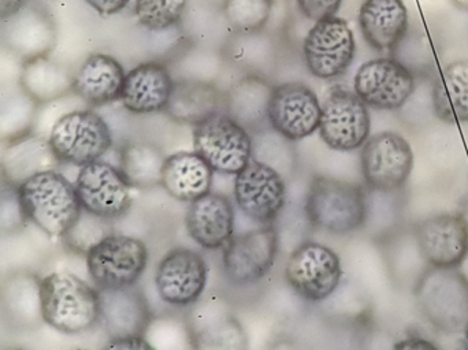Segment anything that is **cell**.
I'll use <instances>...</instances> for the list:
<instances>
[{"label":"cell","instance_id":"obj_9","mask_svg":"<svg viewBox=\"0 0 468 350\" xmlns=\"http://www.w3.org/2000/svg\"><path fill=\"white\" fill-rule=\"evenodd\" d=\"M286 281L308 302L329 299L340 285L343 270L335 250L316 242L300 245L285 269Z\"/></svg>","mask_w":468,"mask_h":350},{"label":"cell","instance_id":"obj_38","mask_svg":"<svg viewBox=\"0 0 468 350\" xmlns=\"http://www.w3.org/2000/svg\"><path fill=\"white\" fill-rule=\"evenodd\" d=\"M85 2L101 16H114L121 13L131 0H85Z\"/></svg>","mask_w":468,"mask_h":350},{"label":"cell","instance_id":"obj_23","mask_svg":"<svg viewBox=\"0 0 468 350\" xmlns=\"http://www.w3.org/2000/svg\"><path fill=\"white\" fill-rule=\"evenodd\" d=\"M125 76L115 58L98 52L84 60L73 77L71 90L90 106H104L120 101Z\"/></svg>","mask_w":468,"mask_h":350},{"label":"cell","instance_id":"obj_10","mask_svg":"<svg viewBox=\"0 0 468 350\" xmlns=\"http://www.w3.org/2000/svg\"><path fill=\"white\" fill-rule=\"evenodd\" d=\"M74 186L82 209L99 219L122 217L131 207L128 179L117 167L101 159L81 167Z\"/></svg>","mask_w":468,"mask_h":350},{"label":"cell","instance_id":"obj_41","mask_svg":"<svg viewBox=\"0 0 468 350\" xmlns=\"http://www.w3.org/2000/svg\"><path fill=\"white\" fill-rule=\"evenodd\" d=\"M396 349H436L434 344L429 341L422 340V338H410V340L403 341V343L395 345Z\"/></svg>","mask_w":468,"mask_h":350},{"label":"cell","instance_id":"obj_12","mask_svg":"<svg viewBox=\"0 0 468 350\" xmlns=\"http://www.w3.org/2000/svg\"><path fill=\"white\" fill-rule=\"evenodd\" d=\"M360 162L368 186L379 192H395L411 175L414 154L400 134L382 132L363 144Z\"/></svg>","mask_w":468,"mask_h":350},{"label":"cell","instance_id":"obj_43","mask_svg":"<svg viewBox=\"0 0 468 350\" xmlns=\"http://www.w3.org/2000/svg\"><path fill=\"white\" fill-rule=\"evenodd\" d=\"M288 2V0H272V3H274V5H280V3H286Z\"/></svg>","mask_w":468,"mask_h":350},{"label":"cell","instance_id":"obj_24","mask_svg":"<svg viewBox=\"0 0 468 350\" xmlns=\"http://www.w3.org/2000/svg\"><path fill=\"white\" fill-rule=\"evenodd\" d=\"M363 37L377 51H392L409 27V11L403 0H365L359 11Z\"/></svg>","mask_w":468,"mask_h":350},{"label":"cell","instance_id":"obj_30","mask_svg":"<svg viewBox=\"0 0 468 350\" xmlns=\"http://www.w3.org/2000/svg\"><path fill=\"white\" fill-rule=\"evenodd\" d=\"M219 92L214 85L202 81H181L173 87L166 111L177 122L197 125L218 111Z\"/></svg>","mask_w":468,"mask_h":350},{"label":"cell","instance_id":"obj_8","mask_svg":"<svg viewBox=\"0 0 468 350\" xmlns=\"http://www.w3.org/2000/svg\"><path fill=\"white\" fill-rule=\"evenodd\" d=\"M371 121L367 104L346 88L335 87L322 106L319 134L335 151H355L370 136Z\"/></svg>","mask_w":468,"mask_h":350},{"label":"cell","instance_id":"obj_7","mask_svg":"<svg viewBox=\"0 0 468 350\" xmlns=\"http://www.w3.org/2000/svg\"><path fill=\"white\" fill-rule=\"evenodd\" d=\"M355 52L356 43L348 22L335 16L316 21L303 43L308 71L324 81L344 76L354 62Z\"/></svg>","mask_w":468,"mask_h":350},{"label":"cell","instance_id":"obj_15","mask_svg":"<svg viewBox=\"0 0 468 350\" xmlns=\"http://www.w3.org/2000/svg\"><path fill=\"white\" fill-rule=\"evenodd\" d=\"M224 270L237 286L252 285L271 270L278 255V234L271 226L232 237L225 245Z\"/></svg>","mask_w":468,"mask_h":350},{"label":"cell","instance_id":"obj_6","mask_svg":"<svg viewBox=\"0 0 468 350\" xmlns=\"http://www.w3.org/2000/svg\"><path fill=\"white\" fill-rule=\"evenodd\" d=\"M195 153L221 175H236L250 159L252 142L244 128L229 115L214 112L194 128Z\"/></svg>","mask_w":468,"mask_h":350},{"label":"cell","instance_id":"obj_4","mask_svg":"<svg viewBox=\"0 0 468 350\" xmlns=\"http://www.w3.org/2000/svg\"><path fill=\"white\" fill-rule=\"evenodd\" d=\"M144 242L128 236H106L87 250V267L101 291H120L136 285L147 269Z\"/></svg>","mask_w":468,"mask_h":350},{"label":"cell","instance_id":"obj_19","mask_svg":"<svg viewBox=\"0 0 468 350\" xmlns=\"http://www.w3.org/2000/svg\"><path fill=\"white\" fill-rule=\"evenodd\" d=\"M189 237L205 249L225 247L234 233V209L227 196L206 193L191 201L186 217Z\"/></svg>","mask_w":468,"mask_h":350},{"label":"cell","instance_id":"obj_34","mask_svg":"<svg viewBox=\"0 0 468 350\" xmlns=\"http://www.w3.org/2000/svg\"><path fill=\"white\" fill-rule=\"evenodd\" d=\"M272 5V0H224L222 11L236 32L250 35L266 27Z\"/></svg>","mask_w":468,"mask_h":350},{"label":"cell","instance_id":"obj_37","mask_svg":"<svg viewBox=\"0 0 468 350\" xmlns=\"http://www.w3.org/2000/svg\"><path fill=\"white\" fill-rule=\"evenodd\" d=\"M343 5V0H297L299 10L311 21L335 16Z\"/></svg>","mask_w":468,"mask_h":350},{"label":"cell","instance_id":"obj_40","mask_svg":"<svg viewBox=\"0 0 468 350\" xmlns=\"http://www.w3.org/2000/svg\"><path fill=\"white\" fill-rule=\"evenodd\" d=\"M27 0H0V21L16 14Z\"/></svg>","mask_w":468,"mask_h":350},{"label":"cell","instance_id":"obj_1","mask_svg":"<svg viewBox=\"0 0 468 350\" xmlns=\"http://www.w3.org/2000/svg\"><path fill=\"white\" fill-rule=\"evenodd\" d=\"M18 196L27 219L52 239L68 236L81 217L76 186L54 170L22 181Z\"/></svg>","mask_w":468,"mask_h":350},{"label":"cell","instance_id":"obj_44","mask_svg":"<svg viewBox=\"0 0 468 350\" xmlns=\"http://www.w3.org/2000/svg\"><path fill=\"white\" fill-rule=\"evenodd\" d=\"M466 340H467V343H468V322H467V326H466Z\"/></svg>","mask_w":468,"mask_h":350},{"label":"cell","instance_id":"obj_5","mask_svg":"<svg viewBox=\"0 0 468 350\" xmlns=\"http://www.w3.org/2000/svg\"><path fill=\"white\" fill-rule=\"evenodd\" d=\"M47 142L58 162L82 167L106 155L112 137L101 115L80 110L59 118Z\"/></svg>","mask_w":468,"mask_h":350},{"label":"cell","instance_id":"obj_32","mask_svg":"<svg viewBox=\"0 0 468 350\" xmlns=\"http://www.w3.org/2000/svg\"><path fill=\"white\" fill-rule=\"evenodd\" d=\"M165 159L154 145L129 144L121 154L120 170L132 187H153L161 185Z\"/></svg>","mask_w":468,"mask_h":350},{"label":"cell","instance_id":"obj_33","mask_svg":"<svg viewBox=\"0 0 468 350\" xmlns=\"http://www.w3.org/2000/svg\"><path fill=\"white\" fill-rule=\"evenodd\" d=\"M38 104L25 92L0 95V142L10 143L29 136Z\"/></svg>","mask_w":468,"mask_h":350},{"label":"cell","instance_id":"obj_39","mask_svg":"<svg viewBox=\"0 0 468 350\" xmlns=\"http://www.w3.org/2000/svg\"><path fill=\"white\" fill-rule=\"evenodd\" d=\"M106 348L109 349H132V350H147L154 349L147 340L143 337H126V338H112L107 344Z\"/></svg>","mask_w":468,"mask_h":350},{"label":"cell","instance_id":"obj_13","mask_svg":"<svg viewBox=\"0 0 468 350\" xmlns=\"http://www.w3.org/2000/svg\"><path fill=\"white\" fill-rule=\"evenodd\" d=\"M234 200L245 217L261 225L277 219L285 204V184L269 164L248 162L234 179Z\"/></svg>","mask_w":468,"mask_h":350},{"label":"cell","instance_id":"obj_16","mask_svg":"<svg viewBox=\"0 0 468 350\" xmlns=\"http://www.w3.org/2000/svg\"><path fill=\"white\" fill-rule=\"evenodd\" d=\"M156 289L166 304L189 307L202 297L207 285L205 259L186 248L170 250L156 270Z\"/></svg>","mask_w":468,"mask_h":350},{"label":"cell","instance_id":"obj_42","mask_svg":"<svg viewBox=\"0 0 468 350\" xmlns=\"http://www.w3.org/2000/svg\"><path fill=\"white\" fill-rule=\"evenodd\" d=\"M452 3L461 10L468 11V0H452Z\"/></svg>","mask_w":468,"mask_h":350},{"label":"cell","instance_id":"obj_31","mask_svg":"<svg viewBox=\"0 0 468 350\" xmlns=\"http://www.w3.org/2000/svg\"><path fill=\"white\" fill-rule=\"evenodd\" d=\"M52 161H58L48 142L27 136L10 143L3 161V176L18 186L36 173L52 170Z\"/></svg>","mask_w":468,"mask_h":350},{"label":"cell","instance_id":"obj_3","mask_svg":"<svg viewBox=\"0 0 468 350\" xmlns=\"http://www.w3.org/2000/svg\"><path fill=\"white\" fill-rule=\"evenodd\" d=\"M305 212L314 228L332 234L359 230L366 220V198L359 185L315 176L308 190Z\"/></svg>","mask_w":468,"mask_h":350},{"label":"cell","instance_id":"obj_36","mask_svg":"<svg viewBox=\"0 0 468 350\" xmlns=\"http://www.w3.org/2000/svg\"><path fill=\"white\" fill-rule=\"evenodd\" d=\"M27 220L19 201L18 186L5 179V186H0V231L21 230Z\"/></svg>","mask_w":468,"mask_h":350},{"label":"cell","instance_id":"obj_20","mask_svg":"<svg viewBox=\"0 0 468 350\" xmlns=\"http://www.w3.org/2000/svg\"><path fill=\"white\" fill-rule=\"evenodd\" d=\"M173 87L175 82L164 65L142 63L126 74L121 101L123 107L133 114L164 111L169 104Z\"/></svg>","mask_w":468,"mask_h":350},{"label":"cell","instance_id":"obj_22","mask_svg":"<svg viewBox=\"0 0 468 350\" xmlns=\"http://www.w3.org/2000/svg\"><path fill=\"white\" fill-rule=\"evenodd\" d=\"M101 321L112 338L143 337L151 311L142 292L131 288L101 291Z\"/></svg>","mask_w":468,"mask_h":350},{"label":"cell","instance_id":"obj_14","mask_svg":"<svg viewBox=\"0 0 468 350\" xmlns=\"http://www.w3.org/2000/svg\"><path fill=\"white\" fill-rule=\"evenodd\" d=\"M355 93L378 110L401 109L415 90L411 71L393 58H379L360 66L355 76Z\"/></svg>","mask_w":468,"mask_h":350},{"label":"cell","instance_id":"obj_27","mask_svg":"<svg viewBox=\"0 0 468 350\" xmlns=\"http://www.w3.org/2000/svg\"><path fill=\"white\" fill-rule=\"evenodd\" d=\"M0 307L8 323L18 329H33L43 321L40 281L33 274L16 272L0 289Z\"/></svg>","mask_w":468,"mask_h":350},{"label":"cell","instance_id":"obj_25","mask_svg":"<svg viewBox=\"0 0 468 350\" xmlns=\"http://www.w3.org/2000/svg\"><path fill=\"white\" fill-rule=\"evenodd\" d=\"M437 274L429 277L423 285V308L436 324L461 326L468 316V283L459 275Z\"/></svg>","mask_w":468,"mask_h":350},{"label":"cell","instance_id":"obj_29","mask_svg":"<svg viewBox=\"0 0 468 350\" xmlns=\"http://www.w3.org/2000/svg\"><path fill=\"white\" fill-rule=\"evenodd\" d=\"M73 79L48 55L30 58L22 66L19 85L37 104L58 101L71 90Z\"/></svg>","mask_w":468,"mask_h":350},{"label":"cell","instance_id":"obj_35","mask_svg":"<svg viewBox=\"0 0 468 350\" xmlns=\"http://www.w3.org/2000/svg\"><path fill=\"white\" fill-rule=\"evenodd\" d=\"M188 0H136L134 16L150 30H165L183 19Z\"/></svg>","mask_w":468,"mask_h":350},{"label":"cell","instance_id":"obj_11","mask_svg":"<svg viewBox=\"0 0 468 350\" xmlns=\"http://www.w3.org/2000/svg\"><path fill=\"white\" fill-rule=\"evenodd\" d=\"M318 96L308 85L288 82L270 92L266 114L270 125L285 139L297 142L315 133L321 122Z\"/></svg>","mask_w":468,"mask_h":350},{"label":"cell","instance_id":"obj_28","mask_svg":"<svg viewBox=\"0 0 468 350\" xmlns=\"http://www.w3.org/2000/svg\"><path fill=\"white\" fill-rule=\"evenodd\" d=\"M433 106L447 123L468 122V60L451 63L434 84Z\"/></svg>","mask_w":468,"mask_h":350},{"label":"cell","instance_id":"obj_18","mask_svg":"<svg viewBox=\"0 0 468 350\" xmlns=\"http://www.w3.org/2000/svg\"><path fill=\"white\" fill-rule=\"evenodd\" d=\"M3 22V41L10 51L25 60L47 55L54 47V21L40 5L27 0L16 14Z\"/></svg>","mask_w":468,"mask_h":350},{"label":"cell","instance_id":"obj_26","mask_svg":"<svg viewBox=\"0 0 468 350\" xmlns=\"http://www.w3.org/2000/svg\"><path fill=\"white\" fill-rule=\"evenodd\" d=\"M213 175L199 154L177 153L165 159L161 185L176 200L191 203L211 192Z\"/></svg>","mask_w":468,"mask_h":350},{"label":"cell","instance_id":"obj_21","mask_svg":"<svg viewBox=\"0 0 468 350\" xmlns=\"http://www.w3.org/2000/svg\"><path fill=\"white\" fill-rule=\"evenodd\" d=\"M195 346L207 349L242 348L245 334L229 308L219 299L206 300L188 316Z\"/></svg>","mask_w":468,"mask_h":350},{"label":"cell","instance_id":"obj_2","mask_svg":"<svg viewBox=\"0 0 468 350\" xmlns=\"http://www.w3.org/2000/svg\"><path fill=\"white\" fill-rule=\"evenodd\" d=\"M43 321L65 334L90 332L101 321V293L70 272L40 281Z\"/></svg>","mask_w":468,"mask_h":350},{"label":"cell","instance_id":"obj_17","mask_svg":"<svg viewBox=\"0 0 468 350\" xmlns=\"http://www.w3.org/2000/svg\"><path fill=\"white\" fill-rule=\"evenodd\" d=\"M423 259L439 270L461 266L468 252V223L462 215L442 214L423 220L417 228Z\"/></svg>","mask_w":468,"mask_h":350}]
</instances>
